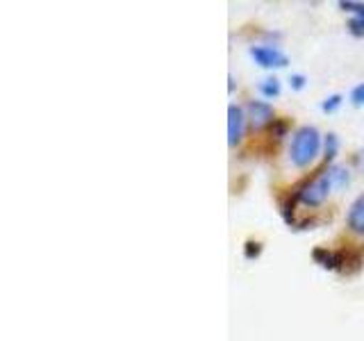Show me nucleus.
Returning a JSON list of instances; mask_svg holds the SVG:
<instances>
[{"label":"nucleus","instance_id":"8","mask_svg":"<svg viewBox=\"0 0 364 341\" xmlns=\"http://www.w3.org/2000/svg\"><path fill=\"white\" fill-rule=\"evenodd\" d=\"M312 259H314L316 264L321 266V269H326V271H337V266H339L337 250H328V248H314V250H312Z\"/></svg>","mask_w":364,"mask_h":341},{"label":"nucleus","instance_id":"18","mask_svg":"<svg viewBox=\"0 0 364 341\" xmlns=\"http://www.w3.org/2000/svg\"><path fill=\"white\" fill-rule=\"evenodd\" d=\"M289 85H291L294 91H301V89H305V85H307V77H305L303 73H294V75L289 77Z\"/></svg>","mask_w":364,"mask_h":341},{"label":"nucleus","instance_id":"12","mask_svg":"<svg viewBox=\"0 0 364 341\" xmlns=\"http://www.w3.org/2000/svg\"><path fill=\"white\" fill-rule=\"evenodd\" d=\"M339 9L353 14V18H364V3H355V0H341Z\"/></svg>","mask_w":364,"mask_h":341},{"label":"nucleus","instance_id":"1","mask_svg":"<svg viewBox=\"0 0 364 341\" xmlns=\"http://www.w3.org/2000/svg\"><path fill=\"white\" fill-rule=\"evenodd\" d=\"M318 151H321V134L314 128V125H303L294 132V139H291V148H289V159L294 166L305 168L310 166Z\"/></svg>","mask_w":364,"mask_h":341},{"label":"nucleus","instance_id":"2","mask_svg":"<svg viewBox=\"0 0 364 341\" xmlns=\"http://www.w3.org/2000/svg\"><path fill=\"white\" fill-rule=\"evenodd\" d=\"M330 191H333V187H330L328 168H321L314 178L305 180L303 185L296 187L291 200L305 205V207H318V205H321L328 198Z\"/></svg>","mask_w":364,"mask_h":341},{"label":"nucleus","instance_id":"17","mask_svg":"<svg viewBox=\"0 0 364 341\" xmlns=\"http://www.w3.org/2000/svg\"><path fill=\"white\" fill-rule=\"evenodd\" d=\"M350 102H353L355 107H362V105H364V82L350 89Z\"/></svg>","mask_w":364,"mask_h":341},{"label":"nucleus","instance_id":"11","mask_svg":"<svg viewBox=\"0 0 364 341\" xmlns=\"http://www.w3.org/2000/svg\"><path fill=\"white\" fill-rule=\"evenodd\" d=\"M339 151V139L335 132H328L326 134V141H323V157H326V164H330L333 159L337 157Z\"/></svg>","mask_w":364,"mask_h":341},{"label":"nucleus","instance_id":"6","mask_svg":"<svg viewBox=\"0 0 364 341\" xmlns=\"http://www.w3.org/2000/svg\"><path fill=\"white\" fill-rule=\"evenodd\" d=\"M346 223H348V230L355 232V234H362L364 237V193L350 202L348 207V216H346Z\"/></svg>","mask_w":364,"mask_h":341},{"label":"nucleus","instance_id":"13","mask_svg":"<svg viewBox=\"0 0 364 341\" xmlns=\"http://www.w3.org/2000/svg\"><path fill=\"white\" fill-rule=\"evenodd\" d=\"M341 102H344V96L333 94V96H328V98L321 102V109H323L326 114H335V112L341 107Z\"/></svg>","mask_w":364,"mask_h":341},{"label":"nucleus","instance_id":"4","mask_svg":"<svg viewBox=\"0 0 364 341\" xmlns=\"http://www.w3.org/2000/svg\"><path fill=\"white\" fill-rule=\"evenodd\" d=\"M248 55L262 68H284L289 64V57L282 50H278L276 45H250Z\"/></svg>","mask_w":364,"mask_h":341},{"label":"nucleus","instance_id":"3","mask_svg":"<svg viewBox=\"0 0 364 341\" xmlns=\"http://www.w3.org/2000/svg\"><path fill=\"white\" fill-rule=\"evenodd\" d=\"M246 119L253 130H264L271 128L276 121V112L267 100H248L246 102Z\"/></svg>","mask_w":364,"mask_h":341},{"label":"nucleus","instance_id":"10","mask_svg":"<svg viewBox=\"0 0 364 341\" xmlns=\"http://www.w3.org/2000/svg\"><path fill=\"white\" fill-rule=\"evenodd\" d=\"M257 89L264 98H278L280 91H282V85H280L278 77H267V80H262Z\"/></svg>","mask_w":364,"mask_h":341},{"label":"nucleus","instance_id":"15","mask_svg":"<svg viewBox=\"0 0 364 341\" xmlns=\"http://www.w3.org/2000/svg\"><path fill=\"white\" fill-rule=\"evenodd\" d=\"M287 128H289L287 121H284V119H276V121H273V125H271V134L276 136V139H282L284 132H287Z\"/></svg>","mask_w":364,"mask_h":341},{"label":"nucleus","instance_id":"7","mask_svg":"<svg viewBox=\"0 0 364 341\" xmlns=\"http://www.w3.org/2000/svg\"><path fill=\"white\" fill-rule=\"evenodd\" d=\"M337 257H339L337 271L341 273V276H353V273H358L362 266L360 250H337Z\"/></svg>","mask_w":364,"mask_h":341},{"label":"nucleus","instance_id":"16","mask_svg":"<svg viewBox=\"0 0 364 341\" xmlns=\"http://www.w3.org/2000/svg\"><path fill=\"white\" fill-rule=\"evenodd\" d=\"M348 32L353 37H364V18H350L348 21Z\"/></svg>","mask_w":364,"mask_h":341},{"label":"nucleus","instance_id":"5","mask_svg":"<svg viewBox=\"0 0 364 341\" xmlns=\"http://www.w3.org/2000/svg\"><path fill=\"white\" fill-rule=\"evenodd\" d=\"M246 112L237 105L228 107V144L237 146L239 141L244 139V132H246Z\"/></svg>","mask_w":364,"mask_h":341},{"label":"nucleus","instance_id":"14","mask_svg":"<svg viewBox=\"0 0 364 341\" xmlns=\"http://www.w3.org/2000/svg\"><path fill=\"white\" fill-rule=\"evenodd\" d=\"M259 255H262V244L253 242V239H248L246 246H244V257L246 259H257Z\"/></svg>","mask_w":364,"mask_h":341},{"label":"nucleus","instance_id":"9","mask_svg":"<svg viewBox=\"0 0 364 341\" xmlns=\"http://www.w3.org/2000/svg\"><path fill=\"white\" fill-rule=\"evenodd\" d=\"M328 178H330V187L333 189H341L350 182V175L344 166H328Z\"/></svg>","mask_w":364,"mask_h":341}]
</instances>
